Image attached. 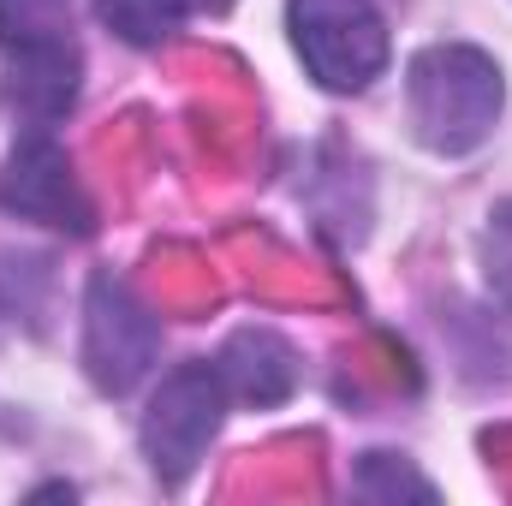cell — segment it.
<instances>
[{
    "label": "cell",
    "instance_id": "cell-9",
    "mask_svg": "<svg viewBox=\"0 0 512 506\" xmlns=\"http://www.w3.org/2000/svg\"><path fill=\"white\" fill-rule=\"evenodd\" d=\"M358 495H364V501H399V495L435 501V483L417 477V471H411L405 459H393V453H364V465H358Z\"/></svg>",
    "mask_w": 512,
    "mask_h": 506
},
{
    "label": "cell",
    "instance_id": "cell-6",
    "mask_svg": "<svg viewBox=\"0 0 512 506\" xmlns=\"http://www.w3.org/2000/svg\"><path fill=\"white\" fill-rule=\"evenodd\" d=\"M0 48H6V102H12L24 120L48 126V120H60V114L78 102V72H84V60H78L72 30H60V36H30V42H0Z\"/></svg>",
    "mask_w": 512,
    "mask_h": 506
},
{
    "label": "cell",
    "instance_id": "cell-12",
    "mask_svg": "<svg viewBox=\"0 0 512 506\" xmlns=\"http://www.w3.org/2000/svg\"><path fill=\"white\" fill-rule=\"evenodd\" d=\"M191 6H197V12H227L233 0H191Z\"/></svg>",
    "mask_w": 512,
    "mask_h": 506
},
{
    "label": "cell",
    "instance_id": "cell-5",
    "mask_svg": "<svg viewBox=\"0 0 512 506\" xmlns=\"http://www.w3.org/2000/svg\"><path fill=\"white\" fill-rule=\"evenodd\" d=\"M0 209L36 227H60V233H90L96 227V203L84 191V179L72 173L66 149L54 137H24L6 167H0Z\"/></svg>",
    "mask_w": 512,
    "mask_h": 506
},
{
    "label": "cell",
    "instance_id": "cell-2",
    "mask_svg": "<svg viewBox=\"0 0 512 506\" xmlns=\"http://www.w3.org/2000/svg\"><path fill=\"white\" fill-rule=\"evenodd\" d=\"M286 30L322 90L358 96L387 72V24L370 0H286Z\"/></svg>",
    "mask_w": 512,
    "mask_h": 506
},
{
    "label": "cell",
    "instance_id": "cell-11",
    "mask_svg": "<svg viewBox=\"0 0 512 506\" xmlns=\"http://www.w3.org/2000/svg\"><path fill=\"white\" fill-rule=\"evenodd\" d=\"M483 274H489V292L512 310V203H501L489 215V233H483Z\"/></svg>",
    "mask_w": 512,
    "mask_h": 506
},
{
    "label": "cell",
    "instance_id": "cell-4",
    "mask_svg": "<svg viewBox=\"0 0 512 506\" xmlns=\"http://www.w3.org/2000/svg\"><path fill=\"white\" fill-rule=\"evenodd\" d=\"M161 328L149 316V304L131 292L126 280L96 274L84 292V370L102 393H131L143 370L155 364Z\"/></svg>",
    "mask_w": 512,
    "mask_h": 506
},
{
    "label": "cell",
    "instance_id": "cell-8",
    "mask_svg": "<svg viewBox=\"0 0 512 506\" xmlns=\"http://www.w3.org/2000/svg\"><path fill=\"white\" fill-rule=\"evenodd\" d=\"M96 12H102V24L131 42V48H155V42H167L179 24H185V12H197L191 0H96Z\"/></svg>",
    "mask_w": 512,
    "mask_h": 506
},
{
    "label": "cell",
    "instance_id": "cell-7",
    "mask_svg": "<svg viewBox=\"0 0 512 506\" xmlns=\"http://www.w3.org/2000/svg\"><path fill=\"white\" fill-rule=\"evenodd\" d=\"M215 370L227 381V399H245V405H280L298 387L292 346L280 334H268V328H239L227 340V352L215 358Z\"/></svg>",
    "mask_w": 512,
    "mask_h": 506
},
{
    "label": "cell",
    "instance_id": "cell-1",
    "mask_svg": "<svg viewBox=\"0 0 512 506\" xmlns=\"http://www.w3.org/2000/svg\"><path fill=\"white\" fill-rule=\"evenodd\" d=\"M405 108H411V131H417L423 149L471 155L501 120L507 84H501V66L483 48L435 42L405 72Z\"/></svg>",
    "mask_w": 512,
    "mask_h": 506
},
{
    "label": "cell",
    "instance_id": "cell-10",
    "mask_svg": "<svg viewBox=\"0 0 512 506\" xmlns=\"http://www.w3.org/2000/svg\"><path fill=\"white\" fill-rule=\"evenodd\" d=\"M72 30L66 0H0V42H30V36H60Z\"/></svg>",
    "mask_w": 512,
    "mask_h": 506
},
{
    "label": "cell",
    "instance_id": "cell-3",
    "mask_svg": "<svg viewBox=\"0 0 512 506\" xmlns=\"http://www.w3.org/2000/svg\"><path fill=\"white\" fill-rule=\"evenodd\" d=\"M227 417V381L215 364H185L143 411V459L161 483H185Z\"/></svg>",
    "mask_w": 512,
    "mask_h": 506
}]
</instances>
